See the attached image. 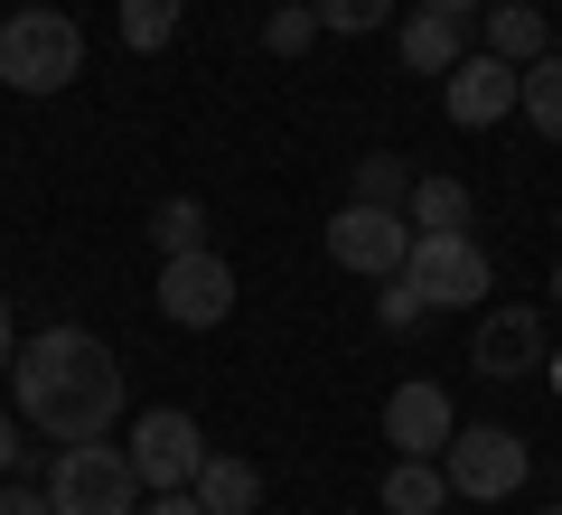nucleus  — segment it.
Masks as SVG:
<instances>
[{"instance_id": "obj_17", "label": "nucleus", "mask_w": 562, "mask_h": 515, "mask_svg": "<svg viewBox=\"0 0 562 515\" xmlns=\"http://www.w3.org/2000/svg\"><path fill=\"white\" fill-rule=\"evenodd\" d=\"M403 216H413V235H460V225H469V188L460 179H413Z\"/></svg>"}, {"instance_id": "obj_18", "label": "nucleus", "mask_w": 562, "mask_h": 515, "mask_svg": "<svg viewBox=\"0 0 562 515\" xmlns=\"http://www.w3.org/2000/svg\"><path fill=\"white\" fill-rule=\"evenodd\" d=\"M113 20H122V47H132V57H160V47L179 38V20H188V0H122Z\"/></svg>"}, {"instance_id": "obj_32", "label": "nucleus", "mask_w": 562, "mask_h": 515, "mask_svg": "<svg viewBox=\"0 0 562 515\" xmlns=\"http://www.w3.org/2000/svg\"><path fill=\"white\" fill-rule=\"evenodd\" d=\"M553 478H562V469H553Z\"/></svg>"}, {"instance_id": "obj_29", "label": "nucleus", "mask_w": 562, "mask_h": 515, "mask_svg": "<svg viewBox=\"0 0 562 515\" xmlns=\"http://www.w3.org/2000/svg\"><path fill=\"white\" fill-rule=\"evenodd\" d=\"M543 300H553V310H562V262H553V281H543Z\"/></svg>"}, {"instance_id": "obj_7", "label": "nucleus", "mask_w": 562, "mask_h": 515, "mask_svg": "<svg viewBox=\"0 0 562 515\" xmlns=\"http://www.w3.org/2000/svg\"><path fill=\"white\" fill-rule=\"evenodd\" d=\"M198 459H206V432L179 413V403H150V413L132 422V469H140L150 496L160 488H198Z\"/></svg>"}, {"instance_id": "obj_9", "label": "nucleus", "mask_w": 562, "mask_h": 515, "mask_svg": "<svg viewBox=\"0 0 562 515\" xmlns=\"http://www.w3.org/2000/svg\"><path fill=\"white\" fill-rule=\"evenodd\" d=\"M469 366H479L487 384H516V376H543V310H487L479 337H469Z\"/></svg>"}, {"instance_id": "obj_15", "label": "nucleus", "mask_w": 562, "mask_h": 515, "mask_svg": "<svg viewBox=\"0 0 562 515\" xmlns=\"http://www.w3.org/2000/svg\"><path fill=\"white\" fill-rule=\"evenodd\" d=\"M516 113L562 150V47H543L535 66H516Z\"/></svg>"}, {"instance_id": "obj_10", "label": "nucleus", "mask_w": 562, "mask_h": 515, "mask_svg": "<svg viewBox=\"0 0 562 515\" xmlns=\"http://www.w3.org/2000/svg\"><path fill=\"white\" fill-rule=\"evenodd\" d=\"M450 432H460V413H450V394H441L431 376H413V384L384 394V440H394L403 459H441Z\"/></svg>"}, {"instance_id": "obj_28", "label": "nucleus", "mask_w": 562, "mask_h": 515, "mask_svg": "<svg viewBox=\"0 0 562 515\" xmlns=\"http://www.w3.org/2000/svg\"><path fill=\"white\" fill-rule=\"evenodd\" d=\"M413 10H441V20H479L487 0H413Z\"/></svg>"}, {"instance_id": "obj_26", "label": "nucleus", "mask_w": 562, "mask_h": 515, "mask_svg": "<svg viewBox=\"0 0 562 515\" xmlns=\"http://www.w3.org/2000/svg\"><path fill=\"white\" fill-rule=\"evenodd\" d=\"M20 366V328H10V291H0V376Z\"/></svg>"}, {"instance_id": "obj_2", "label": "nucleus", "mask_w": 562, "mask_h": 515, "mask_svg": "<svg viewBox=\"0 0 562 515\" xmlns=\"http://www.w3.org/2000/svg\"><path fill=\"white\" fill-rule=\"evenodd\" d=\"M85 76V29L47 0H20V10H0V85L10 94H66Z\"/></svg>"}, {"instance_id": "obj_23", "label": "nucleus", "mask_w": 562, "mask_h": 515, "mask_svg": "<svg viewBox=\"0 0 562 515\" xmlns=\"http://www.w3.org/2000/svg\"><path fill=\"white\" fill-rule=\"evenodd\" d=\"M375 291H384V300H375V318H384V328H394V337H403V328H422V318H431V300L413 291V272H394V281H375Z\"/></svg>"}, {"instance_id": "obj_21", "label": "nucleus", "mask_w": 562, "mask_h": 515, "mask_svg": "<svg viewBox=\"0 0 562 515\" xmlns=\"http://www.w3.org/2000/svg\"><path fill=\"white\" fill-rule=\"evenodd\" d=\"M310 10H319V38H366L394 20V0H310Z\"/></svg>"}, {"instance_id": "obj_22", "label": "nucleus", "mask_w": 562, "mask_h": 515, "mask_svg": "<svg viewBox=\"0 0 562 515\" xmlns=\"http://www.w3.org/2000/svg\"><path fill=\"white\" fill-rule=\"evenodd\" d=\"M310 38H319V10H310V0H281L272 20H262V47H272V57H301Z\"/></svg>"}, {"instance_id": "obj_6", "label": "nucleus", "mask_w": 562, "mask_h": 515, "mask_svg": "<svg viewBox=\"0 0 562 515\" xmlns=\"http://www.w3.org/2000/svg\"><path fill=\"white\" fill-rule=\"evenodd\" d=\"M525 440L516 432H497V422H479V432H450V450H441V478H450V496H479V506H506V496L525 488Z\"/></svg>"}, {"instance_id": "obj_33", "label": "nucleus", "mask_w": 562, "mask_h": 515, "mask_svg": "<svg viewBox=\"0 0 562 515\" xmlns=\"http://www.w3.org/2000/svg\"><path fill=\"white\" fill-rule=\"evenodd\" d=\"M254 515H262V506H254Z\"/></svg>"}, {"instance_id": "obj_24", "label": "nucleus", "mask_w": 562, "mask_h": 515, "mask_svg": "<svg viewBox=\"0 0 562 515\" xmlns=\"http://www.w3.org/2000/svg\"><path fill=\"white\" fill-rule=\"evenodd\" d=\"M140 515H206L198 488H160V496H140Z\"/></svg>"}, {"instance_id": "obj_14", "label": "nucleus", "mask_w": 562, "mask_h": 515, "mask_svg": "<svg viewBox=\"0 0 562 515\" xmlns=\"http://www.w3.org/2000/svg\"><path fill=\"white\" fill-rule=\"evenodd\" d=\"M198 506L206 515H254L262 506V469H254V459H235V450H206L198 459Z\"/></svg>"}, {"instance_id": "obj_25", "label": "nucleus", "mask_w": 562, "mask_h": 515, "mask_svg": "<svg viewBox=\"0 0 562 515\" xmlns=\"http://www.w3.org/2000/svg\"><path fill=\"white\" fill-rule=\"evenodd\" d=\"M0 515H47V488H0Z\"/></svg>"}, {"instance_id": "obj_12", "label": "nucleus", "mask_w": 562, "mask_h": 515, "mask_svg": "<svg viewBox=\"0 0 562 515\" xmlns=\"http://www.w3.org/2000/svg\"><path fill=\"white\" fill-rule=\"evenodd\" d=\"M479 47L506 57V66H535L543 47H553V20H543L535 0H487V10H479Z\"/></svg>"}, {"instance_id": "obj_19", "label": "nucleus", "mask_w": 562, "mask_h": 515, "mask_svg": "<svg viewBox=\"0 0 562 515\" xmlns=\"http://www.w3.org/2000/svg\"><path fill=\"white\" fill-rule=\"evenodd\" d=\"M150 244H160V262L169 254H198V244H206V206L198 198H160V206H150Z\"/></svg>"}, {"instance_id": "obj_30", "label": "nucleus", "mask_w": 562, "mask_h": 515, "mask_svg": "<svg viewBox=\"0 0 562 515\" xmlns=\"http://www.w3.org/2000/svg\"><path fill=\"white\" fill-rule=\"evenodd\" d=\"M543 376H553V394H562V357H553V366H543Z\"/></svg>"}, {"instance_id": "obj_13", "label": "nucleus", "mask_w": 562, "mask_h": 515, "mask_svg": "<svg viewBox=\"0 0 562 515\" xmlns=\"http://www.w3.org/2000/svg\"><path fill=\"white\" fill-rule=\"evenodd\" d=\"M394 57H403V76H450V66L469 57V20H441V10H413V20L394 29Z\"/></svg>"}, {"instance_id": "obj_4", "label": "nucleus", "mask_w": 562, "mask_h": 515, "mask_svg": "<svg viewBox=\"0 0 562 515\" xmlns=\"http://www.w3.org/2000/svg\"><path fill=\"white\" fill-rule=\"evenodd\" d=\"M403 272H413V291L431 300V310H479L487 291H497V272H487V244L469 235H413V254H403Z\"/></svg>"}, {"instance_id": "obj_1", "label": "nucleus", "mask_w": 562, "mask_h": 515, "mask_svg": "<svg viewBox=\"0 0 562 515\" xmlns=\"http://www.w3.org/2000/svg\"><path fill=\"white\" fill-rule=\"evenodd\" d=\"M10 394H20V422H38L47 440H103L122 422V357L94 328H47L20 347Z\"/></svg>"}, {"instance_id": "obj_3", "label": "nucleus", "mask_w": 562, "mask_h": 515, "mask_svg": "<svg viewBox=\"0 0 562 515\" xmlns=\"http://www.w3.org/2000/svg\"><path fill=\"white\" fill-rule=\"evenodd\" d=\"M140 469L113 440H57V469H47V515H140Z\"/></svg>"}, {"instance_id": "obj_16", "label": "nucleus", "mask_w": 562, "mask_h": 515, "mask_svg": "<svg viewBox=\"0 0 562 515\" xmlns=\"http://www.w3.org/2000/svg\"><path fill=\"white\" fill-rule=\"evenodd\" d=\"M441 506H450L441 459H394L384 469V515H441Z\"/></svg>"}, {"instance_id": "obj_11", "label": "nucleus", "mask_w": 562, "mask_h": 515, "mask_svg": "<svg viewBox=\"0 0 562 515\" xmlns=\"http://www.w3.org/2000/svg\"><path fill=\"white\" fill-rule=\"evenodd\" d=\"M441 103H450V122H460V132H487V122L516 113V66L479 47V57H460V66L441 76Z\"/></svg>"}, {"instance_id": "obj_8", "label": "nucleus", "mask_w": 562, "mask_h": 515, "mask_svg": "<svg viewBox=\"0 0 562 515\" xmlns=\"http://www.w3.org/2000/svg\"><path fill=\"white\" fill-rule=\"evenodd\" d=\"M160 310L179 318V328H225L235 318V262L225 254H169L160 262Z\"/></svg>"}, {"instance_id": "obj_20", "label": "nucleus", "mask_w": 562, "mask_h": 515, "mask_svg": "<svg viewBox=\"0 0 562 515\" xmlns=\"http://www.w3.org/2000/svg\"><path fill=\"white\" fill-rule=\"evenodd\" d=\"M357 198L366 206H403V198H413V169H403L394 150H366L357 159Z\"/></svg>"}, {"instance_id": "obj_5", "label": "nucleus", "mask_w": 562, "mask_h": 515, "mask_svg": "<svg viewBox=\"0 0 562 515\" xmlns=\"http://www.w3.org/2000/svg\"><path fill=\"white\" fill-rule=\"evenodd\" d=\"M403 254H413V216H403V206H366V198H347L338 216H328V262H338V272H357V281H394Z\"/></svg>"}, {"instance_id": "obj_27", "label": "nucleus", "mask_w": 562, "mask_h": 515, "mask_svg": "<svg viewBox=\"0 0 562 515\" xmlns=\"http://www.w3.org/2000/svg\"><path fill=\"white\" fill-rule=\"evenodd\" d=\"M20 459H29L20 450V413H0V469H20Z\"/></svg>"}, {"instance_id": "obj_31", "label": "nucleus", "mask_w": 562, "mask_h": 515, "mask_svg": "<svg viewBox=\"0 0 562 515\" xmlns=\"http://www.w3.org/2000/svg\"><path fill=\"white\" fill-rule=\"evenodd\" d=\"M543 515H562V506H543Z\"/></svg>"}]
</instances>
